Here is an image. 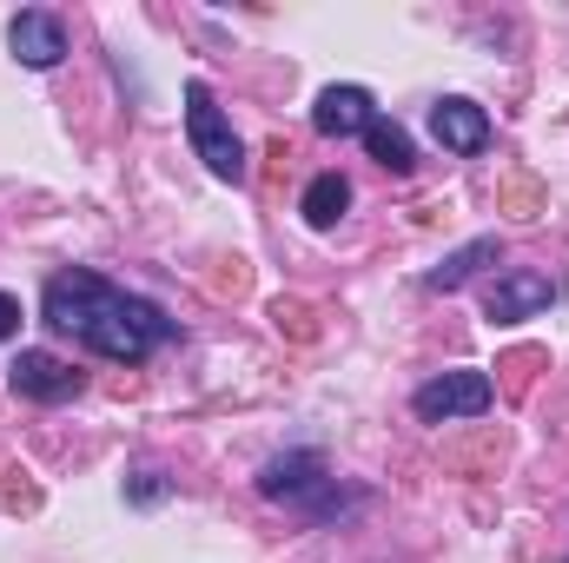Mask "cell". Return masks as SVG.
<instances>
[{"label":"cell","instance_id":"6","mask_svg":"<svg viewBox=\"0 0 569 563\" xmlns=\"http://www.w3.org/2000/svg\"><path fill=\"white\" fill-rule=\"evenodd\" d=\"M7 385H13V398H27V405H67V398H80L87 372H73V365L53 358V352H20V358L7 365Z\"/></svg>","mask_w":569,"mask_h":563},{"label":"cell","instance_id":"12","mask_svg":"<svg viewBox=\"0 0 569 563\" xmlns=\"http://www.w3.org/2000/svg\"><path fill=\"white\" fill-rule=\"evenodd\" d=\"M365 152H371L385 172H398V179H405V172H418V146H411V134H405L391 113H378V120L365 127Z\"/></svg>","mask_w":569,"mask_h":563},{"label":"cell","instance_id":"11","mask_svg":"<svg viewBox=\"0 0 569 563\" xmlns=\"http://www.w3.org/2000/svg\"><path fill=\"white\" fill-rule=\"evenodd\" d=\"M298 213H305V226H318V233H331L345 213H351V179L345 172H318L311 186H305V199H298Z\"/></svg>","mask_w":569,"mask_h":563},{"label":"cell","instance_id":"9","mask_svg":"<svg viewBox=\"0 0 569 563\" xmlns=\"http://www.w3.org/2000/svg\"><path fill=\"white\" fill-rule=\"evenodd\" d=\"M430 140L443 152H483L490 146V113L477 100H437L430 107Z\"/></svg>","mask_w":569,"mask_h":563},{"label":"cell","instance_id":"8","mask_svg":"<svg viewBox=\"0 0 569 563\" xmlns=\"http://www.w3.org/2000/svg\"><path fill=\"white\" fill-rule=\"evenodd\" d=\"M371 120H378V107H371L365 87H325L318 107H311V127H318L325 140H365Z\"/></svg>","mask_w":569,"mask_h":563},{"label":"cell","instance_id":"5","mask_svg":"<svg viewBox=\"0 0 569 563\" xmlns=\"http://www.w3.org/2000/svg\"><path fill=\"white\" fill-rule=\"evenodd\" d=\"M550 305H557V279L537 273V266H503L497 279L483 285V318H497V325L537 318V312H550Z\"/></svg>","mask_w":569,"mask_h":563},{"label":"cell","instance_id":"13","mask_svg":"<svg viewBox=\"0 0 569 563\" xmlns=\"http://www.w3.org/2000/svg\"><path fill=\"white\" fill-rule=\"evenodd\" d=\"M159 497H166V477L159 471H140L133 477V504H159Z\"/></svg>","mask_w":569,"mask_h":563},{"label":"cell","instance_id":"4","mask_svg":"<svg viewBox=\"0 0 569 563\" xmlns=\"http://www.w3.org/2000/svg\"><path fill=\"white\" fill-rule=\"evenodd\" d=\"M497 405V385L483 372H437L430 385L411 392V412L425 424H450V418H483Z\"/></svg>","mask_w":569,"mask_h":563},{"label":"cell","instance_id":"1","mask_svg":"<svg viewBox=\"0 0 569 563\" xmlns=\"http://www.w3.org/2000/svg\"><path fill=\"white\" fill-rule=\"evenodd\" d=\"M40 318H47L53 332L80 338L87 352L113 358V365H146L152 352H166V345L179 338V318H172L166 305H152L140 292H127V285L100 279V273H87V266L47 279Z\"/></svg>","mask_w":569,"mask_h":563},{"label":"cell","instance_id":"3","mask_svg":"<svg viewBox=\"0 0 569 563\" xmlns=\"http://www.w3.org/2000/svg\"><path fill=\"white\" fill-rule=\"evenodd\" d=\"M259 497L298 504L305 517H338V477L318 451H279L259 464Z\"/></svg>","mask_w":569,"mask_h":563},{"label":"cell","instance_id":"10","mask_svg":"<svg viewBox=\"0 0 569 563\" xmlns=\"http://www.w3.org/2000/svg\"><path fill=\"white\" fill-rule=\"evenodd\" d=\"M490 259H503L497 233H490V239H470V246H457V253H450L443 266H430V273H425V292H457V285L477 279V273H483Z\"/></svg>","mask_w":569,"mask_h":563},{"label":"cell","instance_id":"2","mask_svg":"<svg viewBox=\"0 0 569 563\" xmlns=\"http://www.w3.org/2000/svg\"><path fill=\"white\" fill-rule=\"evenodd\" d=\"M186 140H192V152L206 159L212 179H226V186H246V179H252V166H246V140L232 134V120H226V107L212 100L206 80L186 87Z\"/></svg>","mask_w":569,"mask_h":563},{"label":"cell","instance_id":"7","mask_svg":"<svg viewBox=\"0 0 569 563\" xmlns=\"http://www.w3.org/2000/svg\"><path fill=\"white\" fill-rule=\"evenodd\" d=\"M7 47H13L20 67L47 73V67L67 60V27H60V13H47V7H20V13L7 20Z\"/></svg>","mask_w":569,"mask_h":563},{"label":"cell","instance_id":"14","mask_svg":"<svg viewBox=\"0 0 569 563\" xmlns=\"http://www.w3.org/2000/svg\"><path fill=\"white\" fill-rule=\"evenodd\" d=\"M13 332H20V298H13V292H0V345H7Z\"/></svg>","mask_w":569,"mask_h":563}]
</instances>
